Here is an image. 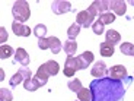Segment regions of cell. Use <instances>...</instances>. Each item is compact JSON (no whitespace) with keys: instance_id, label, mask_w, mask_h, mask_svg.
Segmentation results:
<instances>
[{"instance_id":"obj_29","label":"cell","mask_w":134,"mask_h":101,"mask_svg":"<svg viewBox=\"0 0 134 101\" xmlns=\"http://www.w3.org/2000/svg\"><path fill=\"white\" fill-rule=\"evenodd\" d=\"M104 27H105V25L102 24L99 19H98V21H95L93 25H92V31H93L96 35H100V34L104 32Z\"/></svg>"},{"instance_id":"obj_2","label":"cell","mask_w":134,"mask_h":101,"mask_svg":"<svg viewBox=\"0 0 134 101\" xmlns=\"http://www.w3.org/2000/svg\"><path fill=\"white\" fill-rule=\"evenodd\" d=\"M12 15H13L15 21L20 22V24H24L25 21H28L31 16V9H29L28 2H25V0H18V2H15L13 7H12Z\"/></svg>"},{"instance_id":"obj_6","label":"cell","mask_w":134,"mask_h":101,"mask_svg":"<svg viewBox=\"0 0 134 101\" xmlns=\"http://www.w3.org/2000/svg\"><path fill=\"white\" fill-rule=\"evenodd\" d=\"M76 22L80 25V27L89 28V27H92V25H93V16L89 13V10H82V12H79V13H77Z\"/></svg>"},{"instance_id":"obj_33","label":"cell","mask_w":134,"mask_h":101,"mask_svg":"<svg viewBox=\"0 0 134 101\" xmlns=\"http://www.w3.org/2000/svg\"><path fill=\"white\" fill-rule=\"evenodd\" d=\"M0 76H2V78H0V81H3V79H4V73H3V70H0Z\"/></svg>"},{"instance_id":"obj_30","label":"cell","mask_w":134,"mask_h":101,"mask_svg":"<svg viewBox=\"0 0 134 101\" xmlns=\"http://www.w3.org/2000/svg\"><path fill=\"white\" fill-rule=\"evenodd\" d=\"M18 72H19V73L25 78V81H26V79H31V78H32V73H31V69H29L28 66H22V67H20V69H19Z\"/></svg>"},{"instance_id":"obj_5","label":"cell","mask_w":134,"mask_h":101,"mask_svg":"<svg viewBox=\"0 0 134 101\" xmlns=\"http://www.w3.org/2000/svg\"><path fill=\"white\" fill-rule=\"evenodd\" d=\"M108 76L111 78V79H117V81H124L125 78H127V67L122 66V64H115V66H112L108 70Z\"/></svg>"},{"instance_id":"obj_7","label":"cell","mask_w":134,"mask_h":101,"mask_svg":"<svg viewBox=\"0 0 134 101\" xmlns=\"http://www.w3.org/2000/svg\"><path fill=\"white\" fill-rule=\"evenodd\" d=\"M77 70H80V66L77 63V59L76 57H67L66 64H64V75L71 78Z\"/></svg>"},{"instance_id":"obj_32","label":"cell","mask_w":134,"mask_h":101,"mask_svg":"<svg viewBox=\"0 0 134 101\" xmlns=\"http://www.w3.org/2000/svg\"><path fill=\"white\" fill-rule=\"evenodd\" d=\"M6 40H7V32L4 29V27H2L0 28V43H4Z\"/></svg>"},{"instance_id":"obj_34","label":"cell","mask_w":134,"mask_h":101,"mask_svg":"<svg viewBox=\"0 0 134 101\" xmlns=\"http://www.w3.org/2000/svg\"><path fill=\"white\" fill-rule=\"evenodd\" d=\"M130 4H131V6H134V0H131V2H130Z\"/></svg>"},{"instance_id":"obj_35","label":"cell","mask_w":134,"mask_h":101,"mask_svg":"<svg viewBox=\"0 0 134 101\" xmlns=\"http://www.w3.org/2000/svg\"><path fill=\"white\" fill-rule=\"evenodd\" d=\"M133 78H134V76H133Z\"/></svg>"},{"instance_id":"obj_13","label":"cell","mask_w":134,"mask_h":101,"mask_svg":"<svg viewBox=\"0 0 134 101\" xmlns=\"http://www.w3.org/2000/svg\"><path fill=\"white\" fill-rule=\"evenodd\" d=\"M35 79L38 81V84L41 85V87H44V85L48 82V78H50V75H48V72L45 70V67H44V64H41V67L37 70V75H35Z\"/></svg>"},{"instance_id":"obj_26","label":"cell","mask_w":134,"mask_h":101,"mask_svg":"<svg viewBox=\"0 0 134 101\" xmlns=\"http://www.w3.org/2000/svg\"><path fill=\"white\" fill-rule=\"evenodd\" d=\"M99 21H100V22H102L104 25L112 24V22L115 21V15H114V13H111V12H107V13L100 15V16H99Z\"/></svg>"},{"instance_id":"obj_1","label":"cell","mask_w":134,"mask_h":101,"mask_svg":"<svg viewBox=\"0 0 134 101\" xmlns=\"http://www.w3.org/2000/svg\"><path fill=\"white\" fill-rule=\"evenodd\" d=\"M92 101H121L125 94V87L121 81L102 78L91 84Z\"/></svg>"},{"instance_id":"obj_18","label":"cell","mask_w":134,"mask_h":101,"mask_svg":"<svg viewBox=\"0 0 134 101\" xmlns=\"http://www.w3.org/2000/svg\"><path fill=\"white\" fill-rule=\"evenodd\" d=\"M76 50H77V43L74 40H67L64 43V51L69 57H73V54H76Z\"/></svg>"},{"instance_id":"obj_8","label":"cell","mask_w":134,"mask_h":101,"mask_svg":"<svg viewBox=\"0 0 134 101\" xmlns=\"http://www.w3.org/2000/svg\"><path fill=\"white\" fill-rule=\"evenodd\" d=\"M91 73H92V76L96 78V79H102V78H105V75H108L107 64H105L104 62H96L95 66H92Z\"/></svg>"},{"instance_id":"obj_19","label":"cell","mask_w":134,"mask_h":101,"mask_svg":"<svg viewBox=\"0 0 134 101\" xmlns=\"http://www.w3.org/2000/svg\"><path fill=\"white\" fill-rule=\"evenodd\" d=\"M79 34H80V25L77 24V22L71 24L70 27H69V29H67V37L70 38V40H74Z\"/></svg>"},{"instance_id":"obj_10","label":"cell","mask_w":134,"mask_h":101,"mask_svg":"<svg viewBox=\"0 0 134 101\" xmlns=\"http://www.w3.org/2000/svg\"><path fill=\"white\" fill-rule=\"evenodd\" d=\"M12 31H13L15 35H18V37H29L31 32H32V29L29 27L20 24V22H16V21L12 24Z\"/></svg>"},{"instance_id":"obj_28","label":"cell","mask_w":134,"mask_h":101,"mask_svg":"<svg viewBox=\"0 0 134 101\" xmlns=\"http://www.w3.org/2000/svg\"><path fill=\"white\" fill-rule=\"evenodd\" d=\"M12 100H13V95H12L10 89L0 88V101H12Z\"/></svg>"},{"instance_id":"obj_21","label":"cell","mask_w":134,"mask_h":101,"mask_svg":"<svg viewBox=\"0 0 134 101\" xmlns=\"http://www.w3.org/2000/svg\"><path fill=\"white\" fill-rule=\"evenodd\" d=\"M24 87H25V89H26V91L32 92V91H37L41 85L38 84V81L35 79V78H31V79H26V81L24 82Z\"/></svg>"},{"instance_id":"obj_3","label":"cell","mask_w":134,"mask_h":101,"mask_svg":"<svg viewBox=\"0 0 134 101\" xmlns=\"http://www.w3.org/2000/svg\"><path fill=\"white\" fill-rule=\"evenodd\" d=\"M109 9V3H108L107 0H96V2H93V3L89 6V13L92 15V16H100V15L107 13V10Z\"/></svg>"},{"instance_id":"obj_23","label":"cell","mask_w":134,"mask_h":101,"mask_svg":"<svg viewBox=\"0 0 134 101\" xmlns=\"http://www.w3.org/2000/svg\"><path fill=\"white\" fill-rule=\"evenodd\" d=\"M34 34H35V37H37L38 40L45 38V34H47V27H45L44 24H38L37 27L34 28Z\"/></svg>"},{"instance_id":"obj_4","label":"cell","mask_w":134,"mask_h":101,"mask_svg":"<svg viewBox=\"0 0 134 101\" xmlns=\"http://www.w3.org/2000/svg\"><path fill=\"white\" fill-rule=\"evenodd\" d=\"M51 10L55 15L69 13L71 10V4H70V2H66V0H55V2L51 3Z\"/></svg>"},{"instance_id":"obj_25","label":"cell","mask_w":134,"mask_h":101,"mask_svg":"<svg viewBox=\"0 0 134 101\" xmlns=\"http://www.w3.org/2000/svg\"><path fill=\"white\" fill-rule=\"evenodd\" d=\"M22 82H25V78L22 76L19 72H16L13 76L10 78V82H9V84H10V87H12V88H16L18 85H20Z\"/></svg>"},{"instance_id":"obj_16","label":"cell","mask_w":134,"mask_h":101,"mask_svg":"<svg viewBox=\"0 0 134 101\" xmlns=\"http://www.w3.org/2000/svg\"><path fill=\"white\" fill-rule=\"evenodd\" d=\"M48 43H50V50L53 51V54H58L63 50V46H61V41L57 37H48Z\"/></svg>"},{"instance_id":"obj_11","label":"cell","mask_w":134,"mask_h":101,"mask_svg":"<svg viewBox=\"0 0 134 101\" xmlns=\"http://www.w3.org/2000/svg\"><path fill=\"white\" fill-rule=\"evenodd\" d=\"M15 62L16 63H20L22 66H29V54H28V51L25 50V48L19 47L16 51H15Z\"/></svg>"},{"instance_id":"obj_31","label":"cell","mask_w":134,"mask_h":101,"mask_svg":"<svg viewBox=\"0 0 134 101\" xmlns=\"http://www.w3.org/2000/svg\"><path fill=\"white\" fill-rule=\"evenodd\" d=\"M38 47H40L41 50H48V48H50L48 38H41V40H38Z\"/></svg>"},{"instance_id":"obj_17","label":"cell","mask_w":134,"mask_h":101,"mask_svg":"<svg viewBox=\"0 0 134 101\" xmlns=\"http://www.w3.org/2000/svg\"><path fill=\"white\" fill-rule=\"evenodd\" d=\"M44 67H45V70L48 72L50 76H54V75H57L58 72H60V66H58L57 62H54V60L45 62V63H44Z\"/></svg>"},{"instance_id":"obj_9","label":"cell","mask_w":134,"mask_h":101,"mask_svg":"<svg viewBox=\"0 0 134 101\" xmlns=\"http://www.w3.org/2000/svg\"><path fill=\"white\" fill-rule=\"evenodd\" d=\"M108 3H109V9L115 15H120V16L125 15V12H127V3L125 2H122V0H111Z\"/></svg>"},{"instance_id":"obj_27","label":"cell","mask_w":134,"mask_h":101,"mask_svg":"<svg viewBox=\"0 0 134 101\" xmlns=\"http://www.w3.org/2000/svg\"><path fill=\"white\" fill-rule=\"evenodd\" d=\"M67 87H69V89L73 92H79L82 89V82L80 79H71L69 84H67Z\"/></svg>"},{"instance_id":"obj_15","label":"cell","mask_w":134,"mask_h":101,"mask_svg":"<svg viewBox=\"0 0 134 101\" xmlns=\"http://www.w3.org/2000/svg\"><path fill=\"white\" fill-rule=\"evenodd\" d=\"M105 37H107V43L112 44V46H115V44H118L121 41V35L118 34V31L115 29H109L105 32Z\"/></svg>"},{"instance_id":"obj_24","label":"cell","mask_w":134,"mask_h":101,"mask_svg":"<svg viewBox=\"0 0 134 101\" xmlns=\"http://www.w3.org/2000/svg\"><path fill=\"white\" fill-rule=\"evenodd\" d=\"M121 53L125 56H134V46L131 43H122L120 47Z\"/></svg>"},{"instance_id":"obj_22","label":"cell","mask_w":134,"mask_h":101,"mask_svg":"<svg viewBox=\"0 0 134 101\" xmlns=\"http://www.w3.org/2000/svg\"><path fill=\"white\" fill-rule=\"evenodd\" d=\"M12 54H13V48L10 47V46H6V44H2V46H0V59H2V60L10 57Z\"/></svg>"},{"instance_id":"obj_12","label":"cell","mask_w":134,"mask_h":101,"mask_svg":"<svg viewBox=\"0 0 134 101\" xmlns=\"http://www.w3.org/2000/svg\"><path fill=\"white\" fill-rule=\"evenodd\" d=\"M77 59V63H79V66H80V69H86L89 64L93 62V53L92 51H85L83 54H80Z\"/></svg>"},{"instance_id":"obj_14","label":"cell","mask_w":134,"mask_h":101,"mask_svg":"<svg viewBox=\"0 0 134 101\" xmlns=\"http://www.w3.org/2000/svg\"><path fill=\"white\" fill-rule=\"evenodd\" d=\"M99 50H100V54L104 56V57H112L114 56V53H115V48H114V46L112 44H109V43H102L99 46Z\"/></svg>"},{"instance_id":"obj_20","label":"cell","mask_w":134,"mask_h":101,"mask_svg":"<svg viewBox=\"0 0 134 101\" xmlns=\"http://www.w3.org/2000/svg\"><path fill=\"white\" fill-rule=\"evenodd\" d=\"M77 98H79V101H92L91 88H82L80 91L77 92Z\"/></svg>"}]
</instances>
